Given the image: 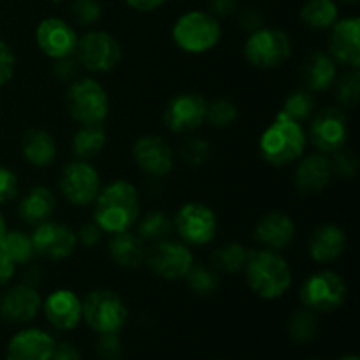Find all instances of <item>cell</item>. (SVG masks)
<instances>
[{"mask_svg":"<svg viewBox=\"0 0 360 360\" xmlns=\"http://www.w3.org/2000/svg\"><path fill=\"white\" fill-rule=\"evenodd\" d=\"M315 105H316V98L315 95H313V91H309L308 88H297V90L290 91V94L287 95L281 112L287 115L288 118L301 123L313 115Z\"/></svg>","mask_w":360,"mask_h":360,"instance_id":"cell-34","label":"cell"},{"mask_svg":"<svg viewBox=\"0 0 360 360\" xmlns=\"http://www.w3.org/2000/svg\"><path fill=\"white\" fill-rule=\"evenodd\" d=\"M343 2H357V0H343Z\"/></svg>","mask_w":360,"mask_h":360,"instance_id":"cell-54","label":"cell"},{"mask_svg":"<svg viewBox=\"0 0 360 360\" xmlns=\"http://www.w3.org/2000/svg\"><path fill=\"white\" fill-rule=\"evenodd\" d=\"M44 315L48 322L58 330H72L83 319L81 299L67 288H58L46 297Z\"/></svg>","mask_w":360,"mask_h":360,"instance_id":"cell-20","label":"cell"},{"mask_svg":"<svg viewBox=\"0 0 360 360\" xmlns=\"http://www.w3.org/2000/svg\"><path fill=\"white\" fill-rule=\"evenodd\" d=\"M53 2H60V0H53Z\"/></svg>","mask_w":360,"mask_h":360,"instance_id":"cell-55","label":"cell"},{"mask_svg":"<svg viewBox=\"0 0 360 360\" xmlns=\"http://www.w3.org/2000/svg\"><path fill=\"white\" fill-rule=\"evenodd\" d=\"M74 21L81 27H90L101 20V4L97 0H74L70 6Z\"/></svg>","mask_w":360,"mask_h":360,"instance_id":"cell-40","label":"cell"},{"mask_svg":"<svg viewBox=\"0 0 360 360\" xmlns=\"http://www.w3.org/2000/svg\"><path fill=\"white\" fill-rule=\"evenodd\" d=\"M32 238L35 255H41L49 260H63L70 257L76 250V232L63 224L56 221H42L35 225Z\"/></svg>","mask_w":360,"mask_h":360,"instance_id":"cell-15","label":"cell"},{"mask_svg":"<svg viewBox=\"0 0 360 360\" xmlns=\"http://www.w3.org/2000/svg\"><path fill=\"white\" fill-rule=\"evenodd\" d=\"M347 246V234L338 225L326 224L313 231L308 241V252L313 262L330 264L340 259Z\"/></svg>","mask_w":360,"mask_h":360,"instance_id":"cell-24","label":"cell"},{"mask_svg":"<svg viewBox=\"0 0 360 360\" xmlns=\"http://www.w3.org/2000/svg\"><path fill=\"white\" fill-rule=\"evenodd\" d=\"M301 76L309 91H326L336 81V62L329 53L315 51L302 63Z\"/></svg>","mask_w":360,"mask_h":360,"instance_id":"cell-26","label":"cell"},{"mask_svg":"<svg viewBox=\"0 0 360 360\" xmlns=\"http://www.w3.org/2000/svg\"><path fill=\"white\" fill-rule=\"evenodd\" d=\"M102 236H104V231H102V229L98 227V225L95 224L94 220L86 221V224L81 225L79 231L76 232L77 241L83 243L84 246H94V245H97V243L102 239Z\"/></svg>","mask_w":360,"mask_h":360,"instance_id":"cell-45","label":"cell"},{"mask_svg":"<svg viewBox=\"0 0 360 360\" xmlns=\"http://www.w3.org/2000/svg\"><path fill=\"white\" fill-rule=\"evenodd\" d=\"M94 204V221L108 234L130 231L139 218V192L127 179L101 188Z\"/></svg>","mask_w":360,"mask_h":360,"instance_id":"cell-1","label":"cell"},{"mask_svg":"<svg viewBox=\"0 0 360 360\" xmlns=\"http://www.w3.org/2000/svg\"><path fill=\"white\" fill-rule=\"evenodd\" d=\"M16 264L0 250V287H6L16 274Z\"/></svg>","mask_w":360,"mask_h":360,"instance_id":"cell-48","label":"cell"},{"mask_svg":"<svg viewBox=\"0 0 360 360\" xmlns=\"http://www.w3.org/2000/svg\"><path fill=\"white\" fill-rule=\"evenodd\" d=\"M239 23H241V27L245 28V30L253 32V30H257V28L262 27V16H260L255 9H246L245 13H243Z\"/></svg>","mask_w":360,"mask_h":360,"instance_id":"cell-50","label":"cell"},{"mask_svg":"<svg viewBox=\"0 0 360 360\" xmlns=\"http://www.w3.org/2000/svg\"><path fill=\"white\" fill-rule=\"evenodd\" d=\"M60 193L74 206L94 204L101 192V176L86 160H74L65 165L58 179Z\"/></svg>","mask_w":360,"mask_h":360,"instance_id":"cell-12","label":"cell"},{"mask_svg":"<svg viewBox=\"0 0 360 360\" xmlns=\"http://www.w3.org/2000/svg\"><path fill=\"white\" fill-rule=\"evenodd\" d=\"M55 340L41 329H23L11 338L6 360H51Z\"/></svg>","mask_w":360,"mask_h":360,"instance_id":"cell-22","label":"cell"},{"mask_svg":"<svg viewBox=\"0 0 360 360\" xmlns=\"http://www.w3.org/2000/svg\"><path fill=\"white\" fill-rule=\"evenodd\" d=\"M309 139L320 153H334L347 146L348 118L340 108H326L316 112L309 125Z\"/></svg>","mask_w":360,"mask_h":360,"instance_id":"cell-14","label":"cell"},{"mask_svg":"<svg viewBox=\"0 0 360 360\" xmlns=\"http://www.w3.org/2000/svg\"><path fill=\"white\" fill-rule=\"evenodd\" d=\"M14 65H16V58H14L13 49L0 39V86L9 83L14 74Z\"/></svg>","mask_w":360,"mask_h":360,"instance_id":"cell-43","label":"cell"},{"mask_svg":"<svg viewBox=\"0 0 360 360\" xmlns=\"http://www.w3.org/2000/svg\"><path fill=\"white\" fill-rule=\"evenodd\" d=\"M65 108L81 125H102L109 115L108 91L91 77L76 79L67 90Z\"/></svg>","mask_w":360,"mask_h":360,"instance_id":"cell-5","label":"cell"},{"mask_svg":"<svg viewBox=\"0 0 360 360\" xmlns=\"http://www.w3.org/2000/svg\"><path fill=\"white\" fill-rule=\"evenodd\" d=\"M306 141L308 139L301 123L280 111L260 136L259 150L267 164L285 167L304 155Z\"/></svg>","mask_w":360,"mask_h":360,"instance_id":"cell-3","label":"cell"},{"mask_svg":"<svg viewBox=\"0 0 360 360\" xmlns=\"http://www.w3.org/2000/svg\"><path fill=\"white\" fill-rule=\"evenodd\" d=\"M56 207L55 193L48 186H32L18 204V214L28 225H39L51 218Z\"/></svg>","mask_w":360,"mask_h":360,"instance_id":"cell-25","label":"cell"},{"mask_svg":"<svg viewBox=\"0 0 360 360\" xmlns=\"http://www.w3.org/2000/svg\"><path fill=\"white\" fill-rule=\"evenodd\" d=\"M211 11H213V16L217 18H227L231 14H234V11L238 9V0H210Z\"/></svg>","mask_w":360,"mask_h":360,"instance_id":"cell-49","label":"cell"},{"mask_svg":"<svg viewBox=\"0 0 360 360\" xmlns=\"http://www.w3.org/2000/svg\"><path fill=\"white\" fill-rule=\"evenodd\" d=\"M316 330H319V322H316L315 313L308 308L295 311L288 322L290 338L297 343H309L316 336Z\"/></svg>","mask_w":360,"mask_h":360,"instance_id":"cell-36","label":"cell"},{"mask_svg":"<svg viewBox=\"0 0 360 360\" xmlns=\"http://www.w3.org/2000/svg\"><path fill=\"white\" fill-rule=\"evenodd\" d=\"M134 160L148 176H165L174 167V151L160 136H143L134 144Z\"/></svg>","mask_w":360,"mask_h":360,"instance_id":"cell-17","label":"cell"},{"mask_svg":"<svg viewBox=\"0 0 360 360\" xmlns=\"http://www.w3.org/2000/svg\"><path fill=\"white\" fill-rule=\"evenodd\" d=\"M55 69H53V72H55V76L58 77L60 81H70L76 77V62H74L70 56H65V58H60V60H55Z\"/></svg>","mask_w":360,"mask_h":360,"instance_id":"cell-46","label":"cell"},{"mask_svg":"<svg viewBox=\"0 0 360 360\" xmlns=\"http://www.w3.org/2000/svg\"><path fill=\"white\" fill-rule=\"evenodd\" d=\"M248 250L239 243H225L224 246L217 248L211 257V264L217 271H224L227 274L241 273L246 264Z\"/></svg>","mask_w":360,"mask_h":360,"instance_id":"cell-33","label":"cell"},{"mask_svg":"<svg viewBox=\"0 0 360 360\" xmlns=\"http://www.w3.org/2000/svg\"><path fill=\"white\" fill-rule=\"evenodd\" d=\"M186 283H188L190 290L195 292L197 295H213L214 292L220 287V278L214 273L213 269L206 266H200V264H193L190 267V271L185 276Z\"/></svg>","mask_w":360,"mask_h":360,"instance_id":"cell-35","label":"cell"},{"mask_svg":"<svg viewBox=\"0 0 360 360\" xmlns=\"http://www.w3.org/2000/svg\"><path fill=\"white\" fill-rule=\"evenodd\" d=\"M0 250L13 260L16 266L30 264L35 255L32 238L21 231H7L0 241Z\"/></svg>","mask_w":360,"mask_h":360,"instance_id":"cell-31","label":"cell"},{"mask_svg":"<svg viewBox=\"0 0 360 360\" xmlns=\"http://www.w3.org/2000/svg\"><path fill=\"white\" fill-rule=\"evenodd\" d=\"M41 306V295L32 285H14L0 297V316L11 323H28L37 316Z\"/></svg>","mask_w":360,"mask_h":360,"instance_id":"cell-19","label":"cell"},{"mask_svg":"<svg viewBox=\"0 0 360 360\" xmlns=\"http://www.w3.org/2000/svg\"><path fill=\"white\" fill-rule=\"evenodd\" d=\"M292 55L290 37L280 28L260 27L245 42V56L257 69H276Z\"/></svg>","mask_w":360,"mask_h":360,"instance_id":"cell-8","label":"cell"},{"mask_svg":"<svg viewBox=\"0 0 360 360\" xmlns=\"http://www.w3.org/2000/svg\"><path fill=\"white\" fill-rule=\"evenodd\" d=\"M74 53L77 62L91 72H109L122 60V46L104 30H91L77 39Z\"/></svg>","mask_w":360,"mask_h":360,"instance_id":"cell-10","label":"cell"},{"mask_svg":"<svg viewBox=\"0 0 360 360\" xmlns=\"http://www.w3.org/2000/svg\"><path fill=\"white\" fill-rule=\"evenodd\" d=\"M238 108L234 102L227 101V98H218V101L207 104L206 109V120L217 129H225L231 127L232 123L238 120Z\"/></svg>","mask_w":360,"mask_h":360,"instance_id":"cell-38","label":"cell"},{"mask_svg":"<svg viewBox=\"0 0 360 360\" xmlns=\"http://www.w3.org/2000/svg\"><path fill=\"white\" fill-rule=\"evenodd\" d=\"M211 155V146L200 137H188L181 146V157L190 165H202Z\"/></svg>","mask_w":360,"mask_h":360,"instance_id":"cell-41","label":"cell"},{"mask_svg":"<svg viewBox=\"0 0 360 360\" xmlns=\"http://www.w3.org/2000/svg\"><path fill=\"white\" fill-rule=\"evenodd\" d=\"M146 264L153 274L167 281L183 280L193 266V253L183 241L164 239L153 243V248L146 253Z\"/></svg>","mask_w":360,"mask_h":360,"instance_id":"cell-11","label":"cell"},{"mask_svg":"<svg viewBox=\"0 0 360 360\" xmlns=\"http://www.w3.org/2000/svg\"><path fill=\"white\" fill-rule=\"evenodd\" d=\"M206 109L207 102L200 94H178L165 105L164 123L174 134H192L206 120Z\"/></svg>","mask_w":360,"mask_h":360,"instance_id":"cell-13","label":"cell"},{"mask_svg":"<svg viewBox=\"0 0 360 360\" xmlns=\"http://www.w3.org/2000/svg\"><path fill=\"white\" fill-rule=\"evenodd\" d=\"M221 27L217 16L206 11H188L174 21L172 41L181 51L200 55L220 42Z\"/></svg>","mask_w":360,"mask_h":360,"instance_id":"cell-4","label":"cell"},{"mask_svg":"<svg viewBox=\"0 0 360 360\" xmlns=\"http://www.w3.org/2000/svg\"><path fill=\"white\" fill-rule=\"evenodd\" d=\"M174 231V221L162 211H150L137 225V236L144 243H158L167 239Z\"/></svg>","mask_w":360,"mask_h":360,"instance_id":"cell-32","label":"cell"},{"mask_svg":"<svg viewBox=\"0 0 360 360\" xmlns=\"http://www.w3.org/2000/svg\"><path fill=\"white\" fill-rule=\"evenodd\" d=\"M21 153L34 167H48L56 158L55 137L42 129H30L23 136Z\"/></svg>","mask_w":360,"mask_h":360,"instance_id":"cell-28","label":"cell"},{"mask_svg":"<svg viewBox=\"0 0 360 360\" xmlns=\"http://www.w3.org/2000/svg\"><path fill=\"white\" fill-rule=\"evenodd\" d=\"M253 238L257 243L262 245V248L280 252L292 245L295 238V224L288 214L273 211L267 213L257 221L253 229Z\"/></svg>","mask_w":360,"mask_h":360,"instance_id":"cell-21","label":"cell"},{"mask_svg":"<svg viewBox=\"0 0 360 360\" xmlns=\"http://www.w3.org/2000/svg\"><path fill=\"white\" fill-rule=\"evenodd\" d=\"M360 74L357 69H352L348 72H345L340 77L336 84V95L338 101L341 102L343 108L355 109L359 104L360 97Z\"/></svg>","mask_w":360,"mask_h":360,"instance_id":"cell-37","label":"cell"},{"mask_svg":"<svg viewBox=\"0 0 360 360\" xmlns=\"http://www.w3.org/2000/svg\"><path fill=\"white\" fill-rule=\"evenodd\" d=\"M51 360H81V354L77 352V348L74 345L63 341V343L55 345Z\"/></svg>","mask_w":360,"mask_h":360,"instance_id":"cell-47","label":"cell"},{"mask_svg":"<svg viewBox=\"0 0 360 360\" xmlns=\"http://www.w3.org/2000/svg\"><path fill=\"white\" fill-rule=\"evenodd\" d=\"M81 304L84 322L98 334H118L129 320L125 301L108 288L91 290Z\"/></svg>","mask_w":360,"mask_h":360,"instance_id":"cell-6","label":"cell"},{"mask_svg":"<svg viewBox=\"0 0 360 360\" xmlns=\"http://www.w3.org/2000/svg\"><path fill=\"white\" fill-rule=\"evenodd\" d=\"M347 295L348 288L343 276L329 269L319 271L306 278L299 292L302 306L313 313L334 311L347 301Z\"/></svg>","mask_w":360,"mask_h":360,"instance_id":"cell-7","label":"cell"},{"mask_svg":"<svg viewBox=\"0 0 360 360\" xmlns=\"http://www.w3.org/2000/svg\"><path fill=\"white\" fill-rule=\"evenodd\" d=\"M77 34L62 18H46L37 25L35 41L39 49L53 60L72 56L77 46Z\"/></svg>","mask_w":360,"mask_h":360,"instance_id":"cell-16","label":"cell"},{"mask_svg":"<svg viewBox=\"0 0 360 360\" xmlns=\"http://www.w3.org/2000/svg\"><path fill=\"white\" fill-rule=\"evenodd\" d=\"M340 11L334 0H308L301 9V20L313 30H327L338 21Z\"/></svg>","mask_w":360,"mask_h":360,"instance_id":"cell-30","label":"cell"},{"mask_svg":"<svg viewBox=\"0 0 360 360\" xmlns=\"http://www.w3.org/2000/svg\"><path fill=\"white\" fill-rule=\"evenodd\" d=\"M97 352L104 360H116L122 355V343L116 334H101Z\"/></svg>","mask_w":360,"mask_h":360,"instance_id":"cell-44","label":"cell"},{"mask_svg":"<svg viewBox=\"0 0 360 360\" xmlns=\"http://www.w3.org/2000/svg\"><path fill=\"white\" fill-rule=\"evenodd\" d=\"M18 193V178L11 169L0 165V206L13 200Z\"/></svg>","mask_w":360,"mask_h":360,"instance_id":"cell-42","label":"cell"},{"mask_svg":"<svg viewBox=\"0 0 360 360\" xmlns=\"http://www.w3.org/2000/svg\"><path fill=\"white\" fill-rule=\"evenodd\" d=\"M243 273L248 287L267 301L285 295L292 285V269L288 262L280 253L269 248L248 252Z\"/></svg>","mask_w":360,"mask_h":360,"instance_id":"cell-2","label":"cell"},{"mask_svg":"<svg viewBox=\"0 0 360 360\" xmlns=\"http://www.w3.org/2000/svg\"><path fill=\"white\" fill-rule=\"evenodd\" d=\"M340 360H359V357H357V355L350 354V355H345V357H341Z\"/></svg>","mask_w":360,"mask_h":360,"instance_id":"cell-53","label":"cell"},{"mask_svg":"<svg viewBox=\"0 0 360 360\" xmlns=\"http://www.w3.org/2000/svg\"><path fill=\"white\" fill-rule=\"evenodd\" d=\"M111 241H109V255H111L112 262L125 269H134L139 267L146 259V248H144V241L134 232L125 231L118 232V234H111Z\"/></svg>","mask_w":360,"mask_h":360,"instance_id":"cell-27","label":"cell"},{"mask_svg":"<svg viewBox=\"0 0 360 360\" xmlns=\"http://www.w3.org/2000/svg\"><path fill=\"white\" fill-rule=\"evenodd\" d=\"M313 360H319V359H313Z\"/></svg>","mask_w":360,"mask_h":360,"instance_id":"cell-56","label":"cell"},{"mask_svg":"<svg viewBox=\"0 0 360 360\" xmlns=\"http://www.w3.org/2000/svg\"><path fill=\"white\" fill-rule=\"evenodd\" d=\"M329 55L334 62L352 69L360 65V20L357 16L338 20L330 27Z\"/></svg>","mask_w":360,"mask_h":360,"instance_id":"cell-18","label":"cell"},{"mask_svg":"<svg viewBox=\"0 0 360 360\" xmlns=\"http://www.w3.org/2000/svg\"><path fill=\"white\" fill-rule=\"evenodd\" d=\"M7 232V227H6V220H4V214L0 213V241H2L4 234Z\"/></svg>","mask_w":360,"mask_h":360,"instance_id":"cell-52","label":"cell"},{"mask_svg":"<svg viewBox=\"0 0 360 360\" xmlns=\"http://www.w3.org/2000/svg\"><path fill=\"white\" fill-rule=\"evenodd\" d=\"M333 179L329 158L323 153H313L299 160L295 167V186L304 195H313L326 188Z\"/></svg>","mask_w":360,"mask_h":360,"instance_id":"cell-23","label":"cell"},{"mask_svg":"<svg viewBox=\"0 0 360 360\" xmlns=\"http://www.w3.org/2000/svg\"><path fill=\"white\" fill-rule=\"evenodd\" d=\"M330 155H333V158H329V164L333 174L341 176V178H354L357 174L359 160L354 151L343 146Z\"/></svg>","mask_w":360,"mask_h":360,"instance_id":"cell-39","label":"cell"},{"mask_svg":"<svg viewBox=\"0 0 360 360\" xmlns=\"http://www.w3.org/2000/svg\"><path fill=\"white\" fill-rule=\"evenodd\" d=\"M105 141L108 136L102 125H81L72 137V153L77 160H90L104 150Z\"/></svg>","mask_w":360,"mask_h":360,"instance_id":"cell-29","label":"cell"},{"mask_svg":"<svg viewBox=\"0 0 360 360\" xmlns=\"http://www.w3.org/2000/svg\"><path fill=\"white\" fill-rule=\"evenodd\" d=\"M125 2L127 6L139 11V13H151V11H157L158 7L164 6L167 0H125Z\"/></svg>","mask_w":360,"mask_h":360,"instance_id":"cell-51","label":"cell"},{"mask_svg":"<svg viewBox=\"0 0 360 360\" xmlns=\"http://www.w3.org/2000/svg\"><path fill=\"white\" fill-rule=\"evenodd\" d=\"M174 229L179 239L188 246H204L217 236V214L202 202H186L174 217Z\"/></svg>","mask_w":360,"mask_h":360,"instance_id":"cell-9","label":"cell"}]
</instances>
